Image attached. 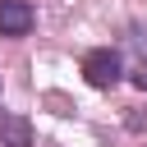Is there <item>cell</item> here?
<instances>
[{
    "mask_svg": "<svg viewBox=\"0 0 147 147\" xmlns=\"http://www.w3.org/2000/svg\"><path fill=\"white\" fill-rule=\"evenodd\" d=\"M83 78H87L92 87H115V83H119V55H115L110 46L87 51V55H83Z\"/></svg>",
    "mask_w": 147,
    "mask_h": 147,
    "instance_id": "1",
    "label": "cell"
},
{
    "mask_svg": "<svg viewBox=\"0 0 147 147\" xmlns=\"http://www.w3.org/2000/svg\"><path fill=\"white\" fill-rule=\"evenodd\" d=\"M37 23L28 0H0V37H28Z\"/></svg>",
    "mask_w": 147,
    "mask_h": 147,
    "instance_id": "2",
    "label": "cell"
},
{
    "mask_svg": "<svg viewBox=\"0 0 147 147\" xmlns=\"http://www.w3.org/2000/svg\"><path fill=\"white\" fill-rule=\"evenodd\" d=\"M0 147H32V124H28V115L0 110Z\"/></svg>",
    "mask_w": 147,
    "mask_h": 147,
    "instance_id": "3",
    "label": "cell"
},
{
    "mask_svg": "<svg viewBox=\"0 0 147 147\" xmlns=\"http://www.w3.org/2000/svg\"><path fill=\"white\" fill-rule=\"evenodd\" d=\"M133 87H142V92H147V60H142V64L133 69Z\"/></svg>",
    "mask_w": 147,
    "mask_h": 147,
    "instance_id": "4",
    "label": "cell"
}]
</instances>
